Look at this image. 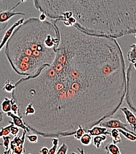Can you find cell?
I'll list each match as a JSON object with an SVG mask.
<instances>
[{
  "instance_id": "6da1fadb",
  "label": "cell",
  "mask_w": 136,
  "mask_h": 154,
  "mask_svg": "<svg viewBox=\"0 0 136 154\" xmlns=\"http://www.w3.org/2000/svg\"><path fill=\"white\" fill-rule=\"evenodd\" d=\"M59 35L50 66L16 82L11 96L18 111L30 103L23 119L30 131L46 138L86 133L115 115L126 92V64L116 38L89 33L62 18L54 20Z\"/></svg>"
},
{
  "instance_id": "7a4b0ae2",
  "label": "cell",
  "mask_w": 136,
  "mask_h": 154,
  "mask_svg": "<svg viewBox=\"0 0 136 154\" xmlns=\"http://www.w3.org/2000/svg\"><path fill=\"white\" fill-rule=\"evenodd\" d=\"M47 17L89 33L120 38L136 33V0H33Z\"/></svg>"
},
{
  "instance_id": "3957f363",
  "label": "cell",
  "mask_w": 136,
  "mask_h": 154,
  "mask_svg": "<svg viewBox=\"0 0 136 154\" xmlns=\"http://www.w3.org/2000/svg\"><path fill=\"white\" fill-rule=\"evenodd\" d=\"M58 42L59 35L53 23L29 18L14 30L4 53L17 75L34 76L52 64Z\"/></svg>"
},
{
  "instance_id": "277c9868",
  "label": "cell",
  "mask_w": 136,
  "mask_h": 154,
  "mask_svg": "<svg viewBox=\"0 0 136 154\" xmlns=\"http://www.w3.org/2000/svg\"><path fill=\"white\" fill-rule=\"evenodd\" d=\"M125 99L127 105L135 113L136 112V68L131 63L126 69V92Z\"/></svg>"
},
{
  "instance_id": "5b68a950",
  "label": "cell",
  "mask_w": 136,
  "mask_h": 154,
  "mask_svg": "<svg viewBox=\"0 0 136 154\" xmlns=\"http://www.w3.org/2000/svg\"><path fill=\"white\" fill-rule=\"evenodd\" d=\"M21 4V2L20 1L19 2L16 3V4L14 5V6L12 8H10V9L5 8V9L0 11V31H4V30L6 28L8 22H9V20L13 17V16L17 15H26V14L24 12H16L15 11L16 8Z\"/></svg>"
},
{
  "instance_id": "8992f818",
  "label": "cell",
  "mask_w": 136,
  "mask_h": 154,
  "mask_svg": "<svg viewBox=\"0 0 136 154\" xmlns=\"http://www.w3.org/2000/svg\"><path fill=\"white\" fill-rule=\"evenodd\" d=\"M27 133V131L23 130V134L21 137L15 136L13 140H11L10 143L11 154H23L26 153L24 144Z\"/></svg>"
},
{
  "instance_id": "52a82bcc",
  "label": "cell",
  "mask_w": 136,
  "mask_h": 154,
  "mask_svg": "<svg viewBox=\"0 0 136 154\" xmlns=\"http://www.w3.org/2000/svg\"><path fill=\"white\" fill-rule=\"evenodd\" d=\"M99 125L102 127H105L106 128H121L130 133L136 134L135 132L130 131L127 128V123H124L121 122V120L119 118H106V119L102 121L99 123Z\"/></svg>"
},
{
  "instance_id": "ba28073f",
  "label": "cell",
  "mask_w": 136,
  "mask_h": 154,
  "mask_svg": "<svg viewBox=\"0 0 136 154\" xmlns=\"http://www.w3.org/2000/svg\"><path fill=\"white\" fill-rule=\"evenodd\" d=\"M120 110L125 114V117L127 122V124H129L131 126V128H133V131L135 133L136 131V117L134 113L128 109L127 107H123L120 108Z\"/></svg>"
},
{
  "instance_id": "9c48e42d",
  "label": "cell",
  "mask_w": 136,
  "mask_h": 154,
  "mask_svg": "<svg viewBox=\"0 0 136 154\" xmlns=\"http://www.w3.org/2000/svg\"><path fill=\"white\" fill-rule=\"evenodd\" d=\"M24 21V18H21L20 20H18V21H16V23L14 24L12 26L10 27L9 29H8V31L5 32V34L4 35V37L2 38L1 42H0V51L2 50V49L3 48V47H4L5 45V43H6L8 40L9 39V38L10 37V36L12 34L14 30L16 28V27L20 25L21 24L23 23Z\"/></svg>"
},
{
  "instance_id": "30bf717a",
  "label": "cell",
  "mask_w": 136,
  "mask_h": 154,
  "mask_svg": "<svg viewBox=\"0 0 136 154\" xmlns=\"http://www.w3.org/2000/svg\"><path fill=\"white\" fill-rule=\"evenodd\" d=\"M6 114L8 117H10L12 119V122L14 124V125L17 126V127H20L22 129H23V130L26 131L27 133H29L30 129L24 125L23 119H22L19 116H16V114H14L11 112H8Z\"/></svg>"
},
{
  "instance_id": "8fae6325",
  "label": "cell",
  "mask_w": 136,
  "mask_h": 154,
  "mask_svg": "<svg viewBox=\"0 0 136 154\" xmlns=\"http://www.w3.org/2000/svg\"><path fill=\"white\" fill-rule=\"evenodd\" d=\"M86 133L90 134L91 136H97L100 135V134H105V135H110V133L107 131V128L105 127H102V126H94L92 128L86 131Z\"/></svg>"
},
{
  "instance_id": "7c38bea8",
  "label": "cell",
  "mask_w": 136,
  "mask_h": 154,
  "mask_svg": "<svg viewBox=\"0 0 136 154\" xmlns=\"http://www.w3.org/2000/svg\"><path fill=\"white\" fill-rule=\"evenodd\" d=\"M127 60L135 65L136 63V45L135 43L130 45V49L127 52Z\"/></svg>"
},
{
  "instance_id": "4fadbf2b",
  "label": "cell",
  "mask_w": 136,
  "mask_h": 154,
  "mask_svg": "<svg viewBox=\"0 0 136 154\" xmlns=\"http://www.w3.org/2000/svg\"><path fill=\"white\" fill-rule=\"evenodd\" d=\"M106 140V135L105 134H100V135L93 136V138L91 139V141L93 143V145L96 148H100L101 146L102 143Z\"/></svg>"
},
{
  "instance_id": "5bb4252c",
  "label": "cell",
  "mask_w": 136,
  "mask_h": 154,
  "mask_svg": "<svg viewBox=\"0 0 136 154\" xmlns=\"http://www.w3.org/2000/svg\"><path fill=\"white\" fill-rule=\"evenodd\" d=\"M104 149L107 151L108 153L110 154H121V152L120 149H119V147L116 145V144L112 143H108L105 145Z\"/></svg>"
},
{
  "instance_id": "9a60e30c",
  "label": "cell",
  "mask_w": 136,
  "mask_h": 154,
  "mask_svg": "<svg viewBox=\"0 0 136 154\" xmlns=\"http://www.w3.org/2000/svg\"><path fill=\"white\" fill-rule=\"evenodd\" d=\"M110 135L112 137V143L114 144H118L121 143V138L120 136V133H119L117 128H112V130L110 132Z\"/></svg>"
},
{
  "instance_id": "2e32d148",
  "label": "cell",
  "mask_w": 136,
  "mask_h": 154,
  "mask_svg": "<svg viewBox=\"0 0 136 154\" xmlns=\"http://www.w3.org/2000/svg\"><path fill=\"white\" fill-rule=\"evenodd\" d=\"M11 106H12L11 99L5 97L4 100L3 101V102L2 103V111L4 112V113H8V112H10Z\"/></svg>"
},
{
  "instance_id": "e0dca14e",
  "label": "cell",
  "mask_w": 136,
  "mask_h": 154,
  "mask_svg": "<svg viewBox=\"0 0 136 154\" xmlns=\"http://www.w3.org/2000/svg\"><path fill=\"white\" fill-rule=\"evenodd\" d=\"M14 88H15V85L13 84V82L11 81L10 80L8 79L5 81L4 87H2V89L5 90V91L8 93H11L14 89Z\"/></svg>"
},
{
  "instance_id": "ac0fdd59",
  "label": "cell",
  "mask_w": 136,
  "mask_h": 154,
  "mask_svg": "<svg viewBox=\"0 0 136 154\" xmlns=\"http://www.w3.org/2000/svg\"><path fill=\"white\" fill-rule=\"evenodd\" d=\"M117 129H118L119 133L123 134V135L125 137L126 139H129L131 141H135L136 134L130 133H129V132H127V131H124V130H123V129H121V128H117Z\"/></svg>"
},
{
  "instance_id": "d6986e66",
  "label": "cell",
  "mask_w": 136,
  "mask_h": 154,
  "mask_svg": "<svg viewBox=\"0 0 136 154\" xmlns=\"http://www.w3.org/2000/svg\"><path fill=\"white\" fill-rule=\"evenodd\" d=\"M12 126H14L12 121H9V125L5 126L4 127H2L1 128V130H0V137L8 135V134L10 133V128Z\"/></svg>"
},
{
  "instance_id": "ffe728a7",
  "label": "cell",
  "mask_w": 136,
  "mask_h": 154,
  "mask_svg": "<svg viewBox=\"0 0 136 154\" xmlns=\"http://www.w3.org/2000/svg\"><path fill=\"white\" fill-rule=\"evenodd\" d=\"M91 136L90 135V134L88 133H84L83 134V136L81 137L80 139V141H81V144H83V145H90L91 143Z\"/></svg>"
},
{
  "instance_id": "44dd1931",
  "label": "cell",
  "mask_w": 136,
  "mask_h": 154,
  "mask_svg": "<svg viewBox=\"0 0 136 154\" xmlns=\"http://www.w3.org/2000/svg\"><path fill=\"white\" fill-rule=\"evenodd\" d=\"M52 143L53 145V146L50 149H49L48 154H55V152H56L58 147V144H59V139L57 137H54L52 139Z\"/></svg>"
},
{
  "instance_id": "7402d4cb",
  "label": "cell",
  "mask_w": 136,
  "mask_h": 154,
  "mask_svg": "<svg viewBox=\"0 0 136 154\" xmlns=\"http://www.w3.org/2000/svg\"><path fill=\"white\" fill-rule=\"evenodd\" d=\"M3 140H4V146L5 147V152H4V154H5L8 151L10 150V143L11 141V137L8 135L3 136L2 137Z\"/></svg>"
},
{
  "instance_id": "603a6c76",
  "label": "cell",
  "mask_w": 136,
  "mask_h": 154,
  "mask_svg": "<svg viewBox=\"0 0 136 154\" xmlns=\"http://www.w3.org/2000/svg\"><path fill=\"white\" fill-rule=\"evenodd\" d=\"M85 133V131L83 130L81 126H79L78 128L76 129L75 131V134H74V137L76 140H79L81 139V137L83 136V134Z\"/></svg>"
},
{
  "instance_id": "cb8c5ba5",
  "label": "cell",
  "mask_w": 136,
  "mask_h": 154,
  "mask_svg": "<svg viewBox=\"0 0 136 154\" xmlns=\"http://www.w3.org/2000/svg\"><path fill=\"white\" fill-rule=\"evenodd\" d=\"M68 152V145L65 143H63L62 145L59 147V149H57L55 153L56 154H66Z\"/></svg>"
},
{
  "instance_id": "d4e9b609",
  "label": "cell",
  "mask_w": 136,
  "mask_h": 154,
  "mask_svg": "<svg viewBox=\"0 0 136 154\" xmlns=\"http://www.w3.org/2000/svg\"><path fill=\"white\" fill-rule=\"evenodd\" d=\"M38 136L37 134H31L27 136V139L30 143H36L38 142Z\"/></svg>"
},
{
  "instance_id": "484cf974",
  "label": "cell",
  "mask_w": 136,
  "mask_h": 154,
  "mask_svg": "<svg viewBox=\"0 0 136 154\" xmlns=\"http://www.w3.org/2000/svg\"><path fill=\"white\" fill-rule=\"evenodd\" d=\"M11 103H12V106H11V110H12L14 114H18V106L17 104L15 103V101L14 100L13 98H11Z\"/></svg>"
},
{
  "instance_id": "4316f807",
  "label": "cell",
  "mask_w": 136,
  "mask_h": 154,
  "mask_svg": "<svg viewBox=\"0 0 136 154\" xmlns=\"http://www.w3.org/2000/svg\"><path fill=\"white\" fill-rule=\"evenodd\" d=\"M19 133V128H17V126H12V127L10 128V133L12 134L14 136H16L18 134V133Z\"/></svg>"
},
{
  "instance_id": "83f0119b",
  "label": "cell",
  "mask_w": 136,
  "mask_h": 154,
  "mask_svg": "<svg viewBox=\"0 0 136 154\" xmlns=\"http://www.w3.org/2000/svg\"><path fill=\"white\" fill-rule=\"evenodd\" d=\"M48 152H49V149L47 147H42L40 151V153L41 154H48Z\"/></svg>"
},
{
  "instance_id": "f1b7e54d",
  "label": "cell",
  "mask_w": 136,
  "mask_h": 154,
  "mask_svg": "<svg viewBox=\"0 0 136 154\" xmlns=\"http://www.w3.org/2000/svg\"><path fill=\"white\" fill-rule=\"evenodd\" d=\"M46 18H47V16H46L45 14L43 13V12H41V14L40 16V17H39V19H40V20L43 21V20H46Z\"/></svg>"
},
{
  "instance_id": "f546056e",
  "label": "cell",
  "mask_w": 136,
  "mask_h": 154,
  "mask_svg": "<svg viewBox=\"0 0 136 154\" xmlns=\"http://www.w3.org/2000/svg\"><path fill=\"white\" fill-rule=\"evenodd\" d=\"M4 113L2 111L0 112V122H2L3 120H4ZM2 145V143H0V146Z\"/></svg>"
},
{
  "instance_id": "4dcf8cb0",
  "label": "cell",
  "mask_w": 136,
  "mask_h": 154,
  "mask_svg": "<svg viewBox=\"0 0 136 154\" xmlns=\"http://www.w3.org/2000/svg\"><path fill=\"white\" fill-rule=\"evenodd\" d=\"M77 149H78L79 151H80V152H81V153H84V151H83V149L81 150V148H77Z\"/></svg>"
},
{
  "instance_id": "1f68e13d",
  "label": "cell",
  "mask_w": 136,
  "mask_h": 154,
  "mask_svg": "<svg viewBox=\"0 0 136 154\" xmlns=\"http://www.w3.org/2000/svg\"><path fill=\"white\" fill-rule=\"evenodd\" d=\"M27 0H21V3H23V2H26Z\"/></svg>"
},
{
  "instance_id": "d6a6232c",
  "label": "cell",
  "mask_w": 136,
  "mask_h": 154,
  "mask_svg": "<svg viewBox=\"0 0 136 154\" xmlns=\"http://www.w3.org/2000/svg\"><path fill=\"white\" fill-rule=\"evenodd\" d=\"M1 1H2V0H0V2H1Z\"/></svg>"
},
{
  "instance_id": "836d02e7",
  "label": "cell",
  "mask_w": 136,
  "mask_h": 154,
  "mask_svg": "<svg viewBox=\"0 0 136 154\" xmlns=\"http://www.w3.org/2000/svg\"><path fill=\"white\" fill-rule=\"evenodd\" d=\"M0 99H1V97H0Z\"/></svg>"
}]
</instances>
